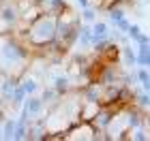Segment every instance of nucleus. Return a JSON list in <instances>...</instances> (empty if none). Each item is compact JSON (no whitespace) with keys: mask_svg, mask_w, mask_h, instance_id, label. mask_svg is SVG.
<instances>
[{"mask_svg":"<svg viewBox=\"0 0 150 141\" xmlns=\"http://www.w3.org/2000/svg\"><path fill=\"white\" fill-rule=\"evenodd\" d=\"M56 26H58V15L52 13H39L28 26V39L35 47H47L56 39Z\"/></svg>","mask_w":150,"mask_h":141,"instance_id":"f257e3e1","label":"nucleus"},{"mask_svg":"<svg viewBox=\"0 0 150 141\" xmlns=\"http://www.w3.org/2000/svg\"><path fill=\"white\" fill-rule=\"evenodd\" d=\"M28 60V49L19 45L13 36H2L0 39V69L6 75H15V66L26 64Z\"/></svg>","mask_w":150,"mask_h":141,"instance_id":"f03ea898","label":"nucleus"},{"mask_svg":"<svg viewBox=\"0 0 150 141\" xmlns=\"http://www.w3.org/2000/svg\"><path fill=\"white\" fill-rule=\"evenodd\" d=\"M24 111H22V116H19V120H24V122H30V118L35 120L37 116H41V111H43V100L41 98H37L35 94L28 98L26 96V100H24Z\"/></svg>","mask_w":150,"mask_h":141,"instance_id":"7ed1b4c3","label":"nucleus"},{"mask_svg":"<svg viewBox=\"0 0 150 141\" xmlns=\"http://www.w3.org/2000/svg\"><path fill=\"white\" fill-rule=\"evenodd\" d=\"M37 6L41 13H52V15H62L67 11V0H37Z\"/></svg>","mask_w":150,"mask_h":141,"instance_id":"20e7f679","label":"nucleus"},{"mask_svg":"<svg viewBox=\"0 0 150 141\" xmlns=\"http://www.w3.org/2000/svg\"><path fill=\"white\" fill-rule=\"evenodd\" d=\"M19 9L15 4H2L0 6V22H4L6 26H15L17 19H19Z\"/></svg>","mask_w":150,"mask_h":141,"instance_id":"39448f33","label":"nucleus"},{"mask_svg":"<svg viewBox=\"0 0 150 141\" xmlns=\"http://www.w3.org/2000/svg\"><path fill=\"white\" fill-rule=\"evenodd\" d=\"M84 98H86V103H99L101 105V86L88 83V88L84 90Z\"/></svg>","mask_w":150,"mask_h":141,"instance_id":"423d86ee","label":"nucleus"},{"mask_svg":"<svg viewBox=\"0 0 150 141\" xmlns=\"http://www.w3.org/2000/svg\"><path fill=\"white\" fill-rule=\"evenodd\" d=\"M90 30H92V45L103 41V39H107V32H110L107 30V24H103V22H97Z\"/></svg>","mask_w":150,"mask_h":141,"instance_id":"0eeeda50","label":"nucleus"},{"mask_svg":"<svg viewBox=\"0 0 150 141\" xmlns=\"http://www.w3.org/2000/svg\"><path fill=\"white\" fill-rule=\"evenodd\" d=\"M77 43L79 45H84V47H88V45H92V30L88 28V26H81L79 24V28H77Z\"/></svg>","mask_w":150,"mask_h":141,"instance_id":"6e6552de","label":"nucleus"},{"mask_svg":"<svg viewBox=\"0 0 150 141\" xmlns=\"http://www.w3.org/2000/svg\"><path fill=\"white\" fill-rule=\"evenodd\" d=\"M54 90H56V92L60 94V96H64V94L71 90V79L67 77V75L56 77V79H54Z\"/></svg>","mask_w":150,"mask_h":141,"instance_id":"1a4fd4ad","label":"nucleus"},{"mask_svg":"<svg viewBox=\"0 0 150 141\" xmlns=\"http://www.w3.org/2000/svg\"><path fill=\"white\" fill-rule=\"evenodd\" d=\"M135 64L137 66H148L150 64V49H148V45H139L137 53H135Z\"/></svg>","mask_w":150,"mask_h":141,"instance_id":"9d476101","label":"nucleus"},{"mask_svg":"<svg viewBox=\"0 0 150 141\" xmlns=\"http://www.w3.org/2000/svg\"><path fill=\"white\" fill-rule=\"evenodd\" d=\"M28 139V122L24 120H15V133H13V141Z\"/></svg>","mask_w":150,"mask_h":141,"instance_id":"9b49d317","label":"nucleus"},{"mask_svg":"<svg viewBox=\"0 0 150 141\" xmlns=\"http://www.w3.org/2000/svg\"><path fill=\"white\" fill-rule=\"evenodd\" d=\"M24 100H26V92H24V88H22V86H17V88L11 92V96H9V103H11L13 107H19V105L24 103Z\"/></svg>","mask_w":150,"mask_h":141,"instance_id":"f8f14e48","label":"nucleus"},{"mask_svg":"<svg viewBox=\"0 0 150 141\" xmlns=\"http://www.w3.org/2000/svg\"><path fill=\"white\" fill-rule=\"evenodd\" d=\"M133 79H137L144 90H148V88H150V77H148V69H146V66H142V69L133 75Z\"/></svg>","mask_w":150,"mask_h":141,"instance_id":"ddd939ff","label":"nucleus"},{"mask_svg":"<svg viewBox=\"0 0 150 141\" xmlns=\"http://www.w3.org/2000/svg\"><path fill=\"white\" fill-rule=\"evenodd\" d=\"M13 133H15V120H6L2 126V139L13 141Z\"/></svg>","mask_w":150,"mask_h":141,"instance_id":"4468645a","label":"nucleus"},{"mask_svg":"<svg viewBox=\"0 0 150 141\" xmlns=\"http://www.w3.org/2000/svg\"><path fill=\"white\" fill-rule=\"evenodd\" d=\"M24 88V92H26V96H32V94H35L37 90H39V83L35 81V79H24L22 83H19Z\"/></svg>","mask_w":150,"mask_h":141,"instance_id":"2eb2a0df","label":"nucleus"},{"mask_svg":"<svg viewBox=\"0 0 150 141\" xmlns=\"http://www.w3.org/2000/svg\"><path fill=\"white\" fill-rule=\"evenodd\" d=\"M60 96V94L54 90V88H47L43 92V96H41V100H43V105H50V103H56V98Z\"/></svg>","mask_w":150,"mask_h":141,"instance_id":"dca6fc26","label":"nucleus"},{"mask_svg":"<svg viewBox=\"0 0 150 141\" xmlns=\"http://www.w3.org/2000/svg\"><path fill=\"white\" fill-rule=\"evenodd\" d=\"M122 56H125L127 64H135V51L131 47H122Z\"/></svg>","mask_w":150,"mask_h":141,"instance_id":"f3484780","label":"nucleus"},{"mask_svg":"<svg viewBox=\"0 0 150 141\" xmlns=\"http://www.w3.org/2000/svg\"><path fill=\"white\" fill-rule=\"evenodd\" d=\"M125 17V11L122 9H110V19L116 24V22H120V19Z\"/></svg>","mask_w":150,"mask_h":141,"instance_id":"a211bd4d","label":"nucleus"},{"mask_svg":"<svg viewBox=\"0 0 150 141\" xmlns=\"http://www.w3.org/2000/svg\"><path fill=\"white\" fill-rule=\"evenodd\" d=\"M94 17H97V13H94V9H90V6H86V9H84V15H81V19H84V22H94Z\"/></svg>","mask_w":150,"mask_h":141,"instance_id":"6ab92c4d","label":"nucleus"},{"mask_svg":"<svg viewBox=\"0 0 150 141\" xmlns=\"http://www.w3.org/2000/svg\"><path fill=\"white\" fill-rule=\"evenodd\" d=\"M135 100H137V105H139V107H144V109L148 107V94H146V92H144V94H139V96L135 98Z\"/></svg>","mask_w":150,"mask_h":141,"instance_id":"aec40b11","label":"nucleus"},{"mask_svg":"<svg viewBox=\"0 0 150 141\" xmlns=\"http://www.w3.org/2000/svg\"><path fill=\"white\" fill-rule=\"evenodd\" d=\"M116 26H118V30H120V32H127V30H129V26H131V24H129V22H127V19H125V17H122V19H120V22H116Z\"/></svg>","mask_w":150,"mask_h":141,"instance_id":"412c9836","label":"nucleus"},{"mask_svg":"<svg viewBox=\"0 0 150 141\" xmlns=\"http://www.w3.org/2000/svg\"><path fill=\"white\" fill-rule=\"evenodd\" d=\"M127 32H129V36H131L133 41L139 36V28H137V26H129V30H127Z\"/></svg>","mask_w":150,"mask_h":141,"instance_id":"4be33fe9","label":"nucleus"},{"mask_svg":"<svg viewBox=\"0 0 150 141\" xmlns=\"http://www.w3.org/2000/svg\"><path fill=\"white\" fill-rule=\"evenodd\" d=\"M133 139H137V141H146L148 137H146L142 130H137V128H135V133H133Z\"/></svg>","mask_w":150,"mask_h":141,"instance_id":"5701e85b","label":"nucleus"},{"mask_svg":"<svg viewBox=\"0 0 150 141\" xmlns=\"http://www.w3.org/2000/svg\"><path fill=\"white\" fill-rule=\"evenodd\" d=\"M135 41H137L139 45H148V36H146V34H142V32H139V36L135 39Z\"/></svg>","mask_w":150,"mask_h":141,"instance_id":"b1692460","label":"nucleus"},{"mask_svg":"<svg viewBox=\"0 0 150 141\" xmlns=\"http://www.w3.org/2000/svg\"><path fill=\"white\" fill-rule=\"evenodd\" d=\"M77 4L81 6V9H86V6H90V0H77Z\"/></svg>","mask_w":150,"mask_h":141,"instance_id":"393cba45","label":"nucleus"},{"mask_svg":"<svg viewBox=\"0 0 150 141\" xmlns=\"http://www.w3.org/2000/svg\"><path fill=\"white\" fill-rule=\"evenodd\" d=\"M0 139H2V126H0Z\"/></svg>","mask_w":150,"mask_h":141,"instance_id":"a878e982","label":"nucleus"}]
</instances>
